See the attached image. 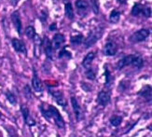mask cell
Instances as JSON below:
<instances>
[{
	"mask_svg": "<svg viewBox=\"0 0 152 137\" xmlns=\"http://www.w3.org/2000/svg\"><path fill=\"white\" fill-rule=\"evenodd\" d=\"M50 93H51V95L53 96V98L55 99L56 103L61 106H66V100L63 94L62 91L60 90H50Z\"/></svg>",
	"mask_w": 152,
	"mask_h": 137,
	"instance_id": "52a82bcc",
	"label": "cell"
},
{
	"mask_svg": "<svg viewBox=\"0 0 152 137\" xmlns=\"http://www.w3.org/2000/svg\"><path fill=\"white\" fill-rule=\"evenodd\" d=\"M1 116H2V114H1V112H0V117H1Z\"/></svg>",
	"mask_w": 152,
	"mask_h": 137,
	"instance_id": "4dcf8cb0",
	"label": "cell"
},
{
	"mask_svg": "<svg viewBox=\"0 0 152 137\" xmlns=\"http://www.w3.org/2000/svg\"><path fill=\"white\" fill-rule=\"evenodd\" d=\"M65 41V38H64V36L60 34V33H58V34L54 35L53 38H52V41H51V46H52V49L54 50H59L62 45L64 43Z\"/></svg>",
	"mask_w": 152,
	"mask_h": 137,
	"instance_id": "ba28073f",
	"label": "cell"
},
{
	"mask_svg": "<svg viewBox=\"0 0 152 137\" xmlns=\"http://www.w3.org/2000/svg\"><path fill=\"white\" fill-rule=\"evenodd\" d=\"M143 64H144L143 58L140 55H135L134 61H133V63H132V65H134L135 68L139 69V68H141L143 66Z\"/></svg>",
	"mask_w": 152,
	"mask_h": 137,
	"instance_id": "44dd1931",
	"label": "cell"
},
{
	"mask_svg": "<svg viewBox=\"0 0 152 137\" xmlns=\"http://www.w3.org/2000/svg\"><path fill=\"white\" fill-rule=\"evenodd\" d=\"M100 36H102V31L100 30H92L91 31V33L89 34V36L86 38V40L84 42V47L87 49L91 47L92 45L95 44L97 42V40L100 37Z\"/></svg>",
	"mask_w": 152,
	"mask_h": 137,
	"instance_id": "3957f363",
	"label": "cell"
},
{
	"mask_svg": "<svg viewBox=\"0 0 152 137\" xmlns=\"http://www.w3.org/2000/svg\"><path fill=\"white\" fill-rule=\"evenodd\" d=\"M134 56H135V54H131V55H127V56L123 57L122 59H121V60L117 63L116 68L118 70H121L124 67L129 66V65H131L132 63H133Z\"/></svg>",
	"mask_w": 152,
	"mask_h": 137,
	"instance_id": "277c9868",
	"label": "cell"
},
{
	"mask_svg": "<svg viewBox=\"0 0 152 137\" xmlns=\"http://www.w3.org/2000/svg\"><path fill=\"white\" fill-rule=\"evenodd\" d=\"M86 77H87L89 79L91 80H94L96 77V70H94V68H87V71H86Z\"/></svg>",
	"mask_w": 152,
	"mask_h": 137,
	"instance_id": "cb8c5ba5",
	"label": "cell"
},
{
	"mask_svg": "<svg viewBox=\"0 0 152 137\" xmlns=\"http://www.w3.org/2000/svg\"><path fill=\"white\" fill-rule=\"evenodd\" d=\"M121 19V12L118 9H113L109 15V21L112 23H118Z\"/></svg>",
	"mask_w": 152,
	"mask_h": 137,
	"instance_id": "ac0fdd59",
	"label": "cell"
},
{
	"mask_svg": "<svg viewBox=\"0 0 152 137\" xmlns=\"http://www.w3.org/2000/svg\"><path fill=\"white\" fill-rule=\"evenodd\" d=\"M71 104H72V107H73V110H74V113L76 115V119L77 120H80L82 119V110H81V107L78 104V102L77 101L76 98L73 96L71 97Z\"/></svg>",
	"mask_w": 152,
	"mask_h": 137,
	"instance_id": "8fae6325",
	"label": "cell"
},
{
	"mask_svg": "<svg viewBox=\"0 0 152 137\" xmlns=\"http://www.w3.org/2000/svg\"><path fill=\"white\" fill-rule=\"evenodd\" d=\"M118 1L120 2V3H121V4H125V3H126V1H125V0H118Z\"/></svg>",
	"mask_w": 152,
	"mask_h": 137,
	"instance_id": "f1b7e54d",
	"label": "cell"
},
{
	"mask_svg": "<svg viewBox=\"0 0 152 137\" xmlns=\"http://www.w3.org/2000/svg\"><path fill=\"white\" fill-rule=\"evenodd\" d=\"M11 44H12L13 49L17 52H21V53H23V54L27 53V50H26L25 45L22 40H20L18 38H13L11 40Z\"/></svg>",
	"mask_w": 152,
	"mask_h": 137,
	"instance_id": "9c48e42d",
	"label": "cell"
},
{
	"mask_svg": "<svg viewBox=\"0 0 152 137\" xmlns=\"http://www.w3.org/2000/svg\"><path fill=\"white\" fill-rule=\"evenodd\" d=\"M82 40H83V36L82 35H76L74 36H72L70 38V41L71 43L77 46V45H79L82 43Z\"/></svg>",
	"mask_w": 152,
	"mask_h": 137,
	"instance_id": "7402d4cb",
	"label": "cell"
},
{
	"mask_svg": "<svg viewBox=\"0 0 152 137\" xmlns=\"http://www.w3.org/2000/svg\"><path fill=\"white\" fill-rule=\"evenodd\" d=\"M6 97L8 101L12 103V104H16L17 103V99H16V96L14 95V93H11V91H7L6 93Z\"/></svg>",
	"mask_w": 152,
	"mask_h": 137,
	"instance_id": "d4e9b609",
	"label": "cell"
},
{
	"mask_svg": "<svg viewBox=\"0 0 152 137\" xmlns=\"http://www.w3.org/2000/svg\"><path fill=\"white\" fill-rule=\"evenodd\" d=\"M50 28V30H51V31H53V30H54V28H57V26H56V23H53V24H51Z\"/></svg>",
	"mask_w": 152,
	"mask_h": 137,
	"instance_id": "83f0119b",
	"label": "cell"
},
{
	"mask_svg": "<svg viewBox=\"0 0 152 137\" xmlns=\"http://www.w3.org/2000/svg\"><path fill=\"white\" fill-rule=\"evenodd\" d=\"M144 8L145 7L142 5V4H135L134 7H133V9H132V15L134 16V17H137L138 15H140L143 13V10H144Z\"/></svg>",
	"mask_w": 152,
	"mask_h": 137,
	"instance_id": "d6986e66",
	"label": "cell"
},
{
	"mask_svg": "<svg viewBox=\"0 0 152 137\" xmlns=\"http://www.w3.org/2000/svg\"><path fill=\"white\" fill-rule=\"evenodd\" d=\"M76 8L77 9V12L80 14L82 17L88 14V11L90 9V6L87 1L85 0H77L76 1Z\"/></svg>",
	"mask_w": 152,
	"mask_h": 137,
	"instance_id": "5b68a950",
	"label": "cell"
},
{
	"mask_svg": "<svg viewBox=\"0 0 152 137\" xmlns=\"http://www.w3.org/2000/svg\"><path fill=\"white\" fill-rule=\"evenodd\" d=\"M64 10H65V16H66L69 20H73L75 17V13L73 7H72L71 3H66L64 5Z\"/></svg>",
	"mask_w": 152,
	"mask_h": 137,
	"instance_id": "e0dca14e",
	"label": "cell"
},
{
	"mask_svg": "<svg viewBox=\"0 0 152 137\" xmlns=\"http://www.w3.org/2000/svg\"><path fill=\"white\" fill-rule=\"evenodd\" d=\"M42 45L44 46V50H45V53L46 56L49 59L52 58V46H51V42L49 40V39L45 36L44 38V41H42Z\"/></svg>",
	"mask_w": 152,
	"mask_h": 137,
	"instance_id": "9a60e30c",
	"label": "cell"
},
{
	"mask_svg": "<svg viewBox=\"0 0 152 137\" xmlns=\"http://www.w3.org/2000/svg\"><path fill=\"white\" fill-rule=\"evenodd\" d=\"M11 21L19 35H22V20L19 11H14L11 14Z\"/></svg>",
	"mask_w": 152,
	"mask_h": 137,
	"instance_id": "8992f818",
	"label": "cell"
},
{
	"mask_svg": "<svg viewBox=\"0 0 152 137\" xmlns=\"http://www.w3.org/2000/svg\"><path fill=\"white\" fill-rule=\"evenodd\" d=\"M32 87L37 93L42 91V83H41V80L39 79L36 70H34V74H33V77H32Z\"/></svg>",
	"mask_w": 152,
	"mask_h": 137,
	"instance_id": "4fadbf2b",
	"label": "cell"
},
{
	"mask_svg": "<svg viewBox=\"0 0 152 137\" xmlns=\"http://www.w3.org/2000/svg\"><path fill=\"white\" fill-rule=\"evenodd\" d=\"M65 55H67L69 58L71 57V54H70L69 52L66 50V49H64V50H61L60 53H59V58H63V57H64Z\"/></svg>",
	"mask_w": 152,
	"mask_h": 137,
	"instance_id": "4316f807",
	"label": "cell"
},
{
	"mask_svg": "<svg viewBox=\"0 0 152 137\" xmlns=\"http://www.w3.org/2000/svg\"><path fill=\"white\" fill-rule=\"evenodd\" d=\"M110 102V93L107 91L102 90L97 95V103L102 106H105Z\"/></svg>",
	"mask_w": 152,
	"mask_h": 137,
	"instance_id": "30bf717a",
	"label": "cell"
},
{
	"mask_svg": "<svg viewBox=\"0 0 152 137\" xmlns=\"http://www.w3.org/2000/svg\"><path fill=\"white\" fill-rule=\"evenodd\" d=\"M11 1H12V4L15 6V5L17 4V1H18V0H11Z\"/></svg>",
	"mask_w": 152,
	"mask_h": 137,
	"instance_id": "f546056e",
	"label": "cell"
},
{
	"mask_svg": "<svg viewBox=\"0 0 152 137\" xmlns=\"http://www.w3.org/2000/svg\"><path fill=\"white\" fill-rule=\"evenodd\" d=\"M25 35L29 39H33L35 37V36L37 35L35 28L33 27V26H28V27L26 28V30H25Z\"/></svg>",
	"mask_w": 152,
	"mask_h": 137,
	"instance_id": "603a6c76",
	"label": "cell"
},
{
	"mask_svg": "<svg viewBox=\"0 0 152 137\" xmlns=\"http://www.w3.org/2000/svg\"><path fill=\"white\" fill-rule=\"evenodd\" d=\"M94 58H95V52H89V53L84 57L83 61H82L83 67H85L86 69L89 68L91 66V63L94 62Z\"/></svg>",
	"mask_w": 152,
	"mask_h": 137,
	"instance_id": "2e32d148",
	"label": "cell"
},
{
	"mask_svg": "<svg viewBox=\"0 0 152 137\" xmlns=\"http://www.w3.org/2000/svg\"><path fill=\"white\" fill-rule=\"evenodd\" d=\"M104 54L107 56H113L117 53L118 51V46L116 43H114L113 41H109L105 44L104 46Z\"/></svg>",
	"mask_w": 152,
	"mask_h": 137,
	"instance_id": "7c38bea8",
	"label": "cell"
},
{
	"mask_svg": "<svg viewBox=\"0 0 152 137\" xmlns=\"http://www.w3.org/2000/svg\"><path fill=\"white\" fill-rule=\"evenodd\" d=\"M149 30L148 29H140L136 31L135 33H134L129 38V40L132 43H138V42H142L145 41L146 39L149 36Z\"/></svg>",
	"mask_w": 152,
	"mask_h": 137,
	"instance_id": "7a4b0ae2",
	"label": "cell"
},
{
	"mask_svg": "<svg viewBox=\"0 0 152 137\" xmlns=\"http://www.w3.org/2000/svg\"><path fill=\"white\" fill-rule=\"evenodd\" d=\"M40 110H41L42 115L47 120H50V119L54 120V122L58 128L64 129L65 127V122L63 119V117L61 116L60 112H59V110L56 107H54L53 106H48L47 108H45L44 106H41Z\"/></svg>",
	"mask_w": 152,
	"mask_h": 137,
	"instance_id": "6da1fadb",
	"label": "cell"
},
{
	"mask_svg": "<svg viewBox=\"0 0 152 137\" xmlns=\"http://www.w3.org/2000/svg\"><path fill=\"white\" fill-rule=\"evenodd\" d=\"M139 94L142 95L144 98H148V101H150V99H151V89H149V90H148V93H147V91H146V88H145L144 90H142L140 91Z\"/></svg>",
	"mask_w": 152,
	"mask_h": 137,
	"instance_id": "484cf974",
	"label": "cell"
},
{
	"mask_svg": "<svg viewBox=\"0 0 152 137\" xmlns=\"http://www.w3.org/2000/svg\"><path fill=\"white\" fill-rule=\"evenodd\" d=\"M110 124L112 126H114V127H118V126H120L121 122H122V117L121 116H118V115H114V116H112L110 117Z\"/></svg>",
	"mask_w": 152,
	"mask_h": 137,
	"instance_id": "ffe728a7",
	"label": "cell"
},
{
	"mask_svg": "<svg viewBox=\"0 0 152 137\" xmlns=\"http://www.w3.org/2000/svg\"><path fill=\"white\" fill-rule=\"evenodd\" d=\"M21 111H22V114H23V120L25 121L26 124H28L29 126H33L35 125V120H33L30 119V116H29V109L28 107L24 106V104H23V106H21Z\"/></svg>",
	"mask_w": 152,
	"mask_h": 137,
	"instance_id": "5bb4252c",
	"label": "cell"
}]
</instances>
